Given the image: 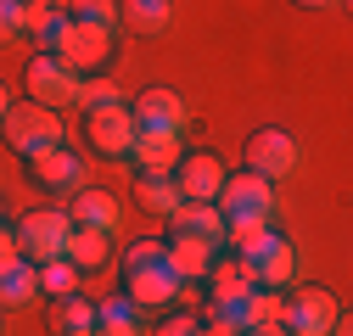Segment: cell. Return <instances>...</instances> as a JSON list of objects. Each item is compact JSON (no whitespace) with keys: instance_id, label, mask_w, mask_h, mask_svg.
Listing matches in <instances>:
<instances>
[{"instance_id":"obj_9","label":"cell","mask_w":353,"mask_h":336,"mask_svg":"<svg viewBox=\"0 0 353 336\" xmlns=\"http://www.w3.org/2000/svg\"><path fill=\"white\" fill-rule=\"evenodd\" d=\"M84 140L96 146V157L129 162V146H135V118H129V101H123V107H90V112H84Z\"/></svg>"},{"instance_id":"obj_40","label":"cell","mask_w":353,"mask_h":336,"mask_svg":"<svg viewBox=\"0 0 353 336\" xmlns=\"http://www.w3.org/2000/svg\"><path fill=\"white\" fill-rule=\"evenodd\" d=\"M57 6H62V0H57Z\"/></svg>"},{"instance_id":"obj_21","label":"cell","mask_w":353,"mask_h":336,"mask_svg":"<svg viewBox=\"0 0 353 336\" xmlns=\"http://www.w3.org/2000/svg\"><path fill=\"white\" fill-rule=\"evenodd\" d=\"M180 235H196V241H208V246H219L225 252V213H219L213 202H180V213L168 219Z\"/></svg>"},{"instance_id":"obj_29","label":"cell","mask_w":353,"mask_h":336,"mask_svg":"<svg viewBox=\"0 0 353 336\" xmlns=\"http://www.w3.org/2000/svg\"><path fill=\"white\" fill-rule=\"evenodd\" d=\"M123 101H129V96L118 90L112 78H101V73H96V78H79V107H84V112H90V107H123Z\"/></svg>"},{"instance_id":"obj_34","label":"cell","mask_w":353,"mask_h":336,"mask_svg":"<svg viewBox=\"0 0 353 336\" xmlns=\"http://www.w3.org/2000/svg\"><path fill=\"white\" fill-rule=\"evenodd\" d=\"M196 336H241V330H236V325H213V319H202Z\"/></svg>"},{"instance_id":"obj_30","label":"cell","mask_w":353,"mask_h":336,"mask_svg":"<svg viewBox=\"0 0 353 336\" xmlns=\"http://www.w3.org/2000/svg\"><path fill=\"white\" fill-rule=\"evenodd\" d=\"M196 325H202V319H196L191 308H185V314L174 308V314H163V325H157L152 336H196Z\"/></svg>"},{"instance_id":"obj_10","label":"cell","mask_w":353,"mask_h":336,"mask_svg":"<svg viewBox=\"0 0 353 336\" xmlns=\"http://www.w3.org/2000/svg\"><path fill=\"white\" fill-rule=\"evenodd\" d=\"M23 84H28V101H39V107H51V112H62V107H79V78L51 56V51H34V62H28V73H23Z\"/></svg>"},{"instance_id":"obj_28","label":"cell","mask_w":353,"mask_h":336,"mask_svg":"<svg viewBox=\"0 0 353 336\" xmlns=\"http://www.w3.org/2000/svg\"><path fill=\"white\" fill-rule=\"evenodd\" d=\"M68 291H79V269L68 258L39 264V297H68Z\"/></svg>"},{"instance_id":"obj_20","label":"cell","mask_w":353,"mask_h":336,"mask_svg":"<svg viewBox=\"0 0 353 336\" xmlns=\"http://www.w3.org/2000/svg\"><path fill=\"white\" fill-rule=\"evenodd\" d=\"M62 258H68L79 275H96V269L112 264V235H107V230H84V224H73V235H68V246H62Z\"/></svg>"},{"instance_id":"obj_35","label":"cell","mask_w":353,"mask_h":336,"mask_svg":"<svg viewBox=\"0 0 353 336\" xmlns=\"http://www.w3.org/2000/svg\"><path fill=\"white\" fill-rule=\"evenodd\" d=\"M292 6H303V12H331V6H342V0H292Z\"/></svg>"},{"instance_id":"obj_24","label":"cell","mask_w":353,"mask_h":336,"mask_svg":"<svg viewBox=\"0 0 353 336\" xmlns=\"http://www.w3.org/2000/svg\"><path fill=\"white\" fill-rule=\"evenodd\" d=\"M252 286H258V280H252V269H247L241 252H236V258H213V269H208V291H213V303H241Z\"/></svg>"},{"instance_id":"obj_38","label":"cell","mask_w":353,"mask_h":336,"mask_svg":"<svg viewBox=\"0 0 353 336\" xmlns=\"http://www.w3.org/2000/svg\"><path fill=\"white\" fill-rule=\"evenodd\" d=\"M258 336H286V330H258Z\"/></svg>"},{"instance_id":"obj_1","label":"cell","mask_w":353,"mask_h":336,"mask_svg":"<svg viewBox=\"0 0 353 336\" xmlns=\"http://www.w3.org/2000/svg\"><path fill=\"white\" fill-rule=\"evenodd\" d=\"M112 28H90V23H62V34H57V45H51V56L73 73V78H96V73H107V62H112Z\"/></svg>"},{"instance_id":"obj_8","label":"cell","mask_w":353,"mask_h":336,"mask_svg":"<svg viewBox=\"0 0 353 336\" xmlns=\"http://www.w3.org/2000/svg\"><path fill=\"white\" fill-rule=\"evenodd\" d=\"M336 319H342V303L325 286H303L297 297H286V336H331Z\"/></svg>"},{"instance_id":"obj_33","label":"cell","mask_w":353,"mask_h":336,"mask_svg":"<svg viewBox=\"0 0 353 336\" xmlns=\"http://www.w3.org/2000/svg\"><path fill=\"white\" fill-rule=\"evenodd\" d=\"M12 258H23V252H17V235H12V224H0V264H12Z\"/></svg>"},{"instance_id":"obj_25","label":"cell","mask_w":353,"mask_h":336,"mask_svg":"<svg viewBox=\"0 0 353 336\" xmlns=\"http://www.w3.org/2000/svg\"><path fill=\"white\" fill-rule=\"evenodd\" d=\"M135 202H141V213L174 219L185 196H180V185H174V174H135Z\"/></svg>"},{"instance_id":"obj_13","label":"cell","mask_w":353,"mask_h":336,"mask_svg":"<svg viewBox=\"0 0 353 336\" xmlns=\"http://www.w3.org/2000/svg\"><path fill=\"white\" fill-rule=\"evenodd\" d=\"M174 185H180L185 202H213L219 185H225V162H219L213 151H185L180 168H174Z\"/></svg>"},{"instance_id":"obj_11","label":"cell","mask_w":353,"mask_h":336,"mask_svg":"<svg viewBox=\"0 0 353 336\" xmlns=\"http://www.w3.org/2000/svg\"><path fill=\"white\" fill-rule=\"evenodd\" d=\"M180 157H185V129H135V146H129L135 174H174Z\"/></svg>"},{"instance_id":"obj_15","label":"cell","mask_w":353,"mask_h":336,"mask_svg":"<svg viewBox=\"0 0 353 336\" xmlns=\"http://www.w3.org/2000/svg\"><path fill=\"white\" fill-rule=\"evenodd\" d=\"M34 162V180L46 185L51 196H73L79 185H84V162H79V151H68V146H51V151H39V157H28Z\"/></svg>"},{"instance_id":"obj_4","label":"cell","mask_w":353,"mask_h":336,"mask_svg":"<svg viewBox=\"0 0 353 336\" xmlns=\"http://www.w3.org/2000/svg\"><path fill=\"white\" fill-rule=\"evenodd\" d=\"M123 297L135 303L141 314H168L174 303L185 297V286H180V275L168 269V258H157V264H135V269H123Z\"/></svg>"},{"instance_id":"obj_17","label":"cell","mask_w":353,"mask_h":336,"mask_svg":"<svg viewBox=\"0 0 353 336\" xmlns=\"http://www.w3.org/2000/svg\"><path fill=\"white\" fill-rule=\"evenodd\" d=\"M62 23H68V12L57 6V0H23V6H17V39H34L39 51L57 45Z\"/></svg>"},{"instance_id":"obj_22","label":"cell","mask_w":353,"mask_h":336,"mask_svg":"<svg viewBox=\"0 0 353 336\" xmlns=\"http://www.w3.org/2000/svg\"><path fill=\"white\" fill-rule=\"evenodd\" d=\"M39 303V264L12 258L0 264V308H34Z\"/></svg>"},{"instance_id":"obj_7","label":"cell","mask_w":353,"mask_h":336,"mask_svg":"<svg viewBox=\"0 0 353 336\" xmlns=\"http://www.w3.org/2000/svg\"><path fill=\"white\" fill-rule=\"evenodd\" d=\"M213 207H219V213H241V219H275V180L252 174V168H241V174H225V185H219Z\"/></svg>"},{"instance_id":"obj_6","label":"cell","mask_w":353,"mask_h":336,"mask_svg":"<svg viewBox=\"0 0 353 336\" xmlns=\"http://www.w3.org/2000/svg\"><path fill=\"white\" fill-rule=\"evenodd\" d=\"M247 269H252V280L258 286H270V291H292L297 286V269H303V258H297V246L281 235V230H270L263 241H252L247 252Z\"/></svg>"},{"instance_id":"obj_36","label":"cell","mask_w":353,"mask_h":336,"mask_svg":"<svg viewBox=\"0 0 353 336\" xmlns=\"http://www.w3.org/2000/svg\"><path fill=\"white\" fill-rule=\"evenodd\" d=\"M6 107H12V96H6V84H0V118H6Z\"/></svg>"},{"instance_id":"obj_26","label":"cell","mask_w":353,"mask_h":336,"mask_svg":"<svg viewBox=\"0 0 353 336\" xmlns=\"http://www.w3.org/2000/svg\"><path fill=\"white\" fill-rule=\"evenodd\" d=\"M96 330L101 336H146V314L118 291V297H101L96 303Z\"/></svg>"},{"instance_id":"obj_18","label":"cell","mask_w":353,"mask_h":336,"mask_svg":"<svg viewBox=\"0 0 353 336\" xmlns=\"http://www.w3.org/2000/svg\"><path fill=\"white\" fill-rule=\"evenodd\" d=\"M258 330H286V291L252 286L241 297V336H258Z\"/></svg>"},{"instance_id":"obj_2","label":"cell","mask_w":353,"mask_h":336,"mask_svg":"<svg viewBox=\"0 0 353 336\" xmlns=\"http://www.w3.org/2000/svg\"><path fill=\"white\" fill-rule=\"evenodd\" d=\"M0 135H6V146H12V151L39 157V151L62 146V112L39 107V101H12V107H6V118H0Z\"/></svg>"},{"instance_id":"obj_14","label":"cell","mask_w":353,"mask_h":336,"mask_svg":"<svg viewBox=\"0 0 353 336\" xmlns=\"http://www.w3.org/2000/svg\"><path fill=\"white\" fill-rule=\"evenodd\" d=\"M163 258H168L174 275H180V286H202L208 269H213V258H219V246H208V241H196V235H180V230H174V235L163 241Z\"/></svg>"},{"instance_id":"obj_12","label":"cell","mask_w":353,"mask_h":336,"mask_svg":"<svg viewBox=\"0 0 353 336\" xmlns=\"http://www.w3.org/2000/svg\"><path fill=\"white\" fill-rule=\"evenodd\" d=\"M129 118H135V129H185V123H191V107H185V96L152 84V90L129 96Z\"/></svg>"},{"instance_id":"obj_37","label":"cell","mask_w":353,"mask_h":336,"mask_svg":"<svg viewBox=\"0 0 353 336\" xmlns=\"http://www.w3.org/2000/svg\"><path fill=\"white\" fill-rule=\"evenodd\" d=\"M73 336H101V330H96V325H90V330H73Z\"/></svg>"},{"instance_id":"obj_39","label":"cell","mask_w":353,"mask_h":336,"mask_svg":"<svg viewBox=\"0 0 353 336\" xmlns=\"http://www.w3.org/2000/svg\"><path fill=\"white\" fill-rule=\"evenodd\" d=\"M0 224H6V207H0Z\"/></svg>"},{"instance_id":"obj_5","label":"cell","mask_w":353,"mask_h":336,"mask_svg":"<svg viewBox=\"0 0 353 336\" xmlns=\"http://www.w3.org/2000/svg\"><path fill=\"white\" fill-rule=\"evenodd\" d=\"M297 162H303V146H297V135L281 129V123H263V129L247 135V168L252 174L281 185L286 174H297Z\"/></svg>"},{"instance_id":"obj_27","label":"cell","mask_w":353,"mask_h":336,"mask_svg":"<svg viewBox=\"0 0 353 336\" xmlns=\"http://www.w3.org/2000/svg\"><path fill=\"white\" fill-rule=\"evenodd\" d=\"M62 12L90 28H118V0H62Z\"/></svg>"},{"instance_id":"obj_23","label":"cell","mask_w":353,"mask_h":336,"mask_svg":"<svg viewBox=\"0 0 353 336\" xmlns=\"http://www.w3.org/2000/svg\"><path fill=\"white\" fill-rule=\"evenodd\" d=\"M90 325H96V303L84 291H68V297L46 303V330L51 336H73V330H90Z\"/></svg>"},{"instance_id":"obj_32","label":"cell","mask_w":353,"mask_h":336,"mask_svg":"<svg viewBox=\"0 0 353 336\" xmlns=\"http://www.w3.org/2000/svg\"><path fill=\"white\" fill-rule=\"evenodd\" d=\"M17 6H23V0H0V45L17 39Z\"/></svg>"},{"instance_id":"obj_16","label":"cell","mask_w":353,"mask_h":336,"mask_svg":"<svg viewBox=\"0 0 353 336\" xmlns=\"http://www.w3.org/2000/svg\"><path fill=\"white\" fill-rule=\"evenodd\" d=\"M68 219L84 224V230H107V235H112V230L123 224V207H118V196L101 191V185H96V191H90V185H79L73 202H68Z\"/></svg>"},{"instance_id":"obj_3","label":"cell","mask_w":353,"mask_h":336,"mask_svg":"<svg viewBox=\"0 0 353 336\" xmlns=\"http://www.w3.org/2000/svg\"><path fill=\"white\" fill-rule=\"evenodd\" d=\"M12 235H17V252L28 264H51V258H62V246L73 235V219H68V207H28L12 224Z\"/></svg>"},{"instance_id":"obj_31","label":"cell","mask_w":353,"mask_h":336,"mask_svg":"<svg viewBox=\"0 0 353 336\" xmlns=\"http://www.w3.org/2000/svg\"><path fill=\"white\" fill-rule=\"evenodd\" d=\"M163 258V241H135L123 252V269H135V264H157Z\"/></svg>"},{"instance_id":"obj_19","label":"cell","mask_w":353,"mask_h":336,"mask_svg":"<svg viewBox=\"0 0 353 336\" xmlns=\"http://www.w3.org/2000/svg\"><path fill=\"white\" fill-rule=\"evenodd\" d=\"M168 23H174V0H118V28L141 39H163Z\"/></svg>"}]
</instances>
